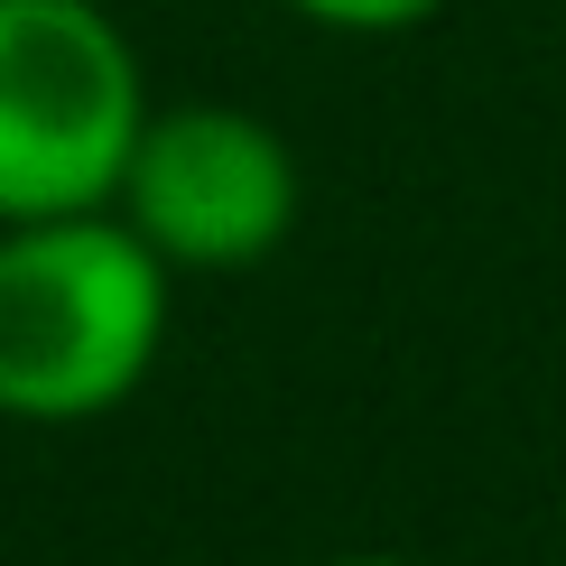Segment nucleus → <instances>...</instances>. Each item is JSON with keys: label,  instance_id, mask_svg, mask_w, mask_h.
I'll use <instances>...</instances> for the list:
<instances>
[{"label": "nucleus", "instance_id": "obj_3", "mask_svg": "<svg viewBox=\"0 0 566 566\" xmlns=\"http://www.w3.org/2000/svg\"><path fill=\"white\" fill-rule=\"evenodd\" d=\"M112 214H122L177 279L261 270L297 232V149L242 103L149 112Z\"/></svg>", "mask_w": 566, "mask_h": 566}, {"label": "nucleus", "instance_id": "obj_4", "mask_svg": "<svg viewBox=\"0 0 566 566\" xmlns=\"http://www.w3.org/2000/svg\"><path fill=\"white\" fill-rule=\"evenodd\" d=\"M289 10L316 19V29H335V38H399L418 19H437L446 0H289Z\"/></svg>", "mask_w": 566, "mask_h": 566}, {"label": "nucleus", "instance_id": "obj_2", "mask_svg": "<svg viewBox=\"0 0 566 566\" xmlns=\"http://www.w3.org/2000/svg\"><path fill=\"white\" fill-rule=\"evenodd\" d=\"M149 112L103 0H0V223L112 214Z\"/></svg>", "mask_w": 566, "mask_h": 566}, {"label": "nucleus", "instance_id": "obj_5", "mask_svg": "<svg viewBox=\"0 0 566 566\" xmlns=\"http://www.w3.org/2000/svg\"><path fill=\"white\" fill-rule=\"evenodd\" d=\"M344 566H409V557H344Z\"/></svg>", "mask_w": 566, "mask_h": 566}, {"label": "nucleus", "instance_id": "obj_1", "mask_svg": "<svg viewBox=\"0 0 566 566\" xmlns=\"http://www.w3.org/2000/svg\"><path fill=\"white\" fill-rule=\"evenodd\" d=\"M177 270L122 214L0 223V418H112L168 353Z\"/></svg>", "mask_w": 566, "mask_h": 566}]
</instances>
